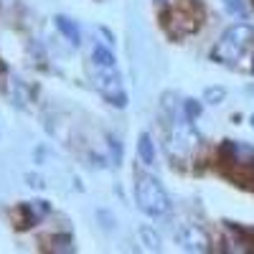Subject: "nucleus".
<instances>
[{"label": "nucleus", "instance_id": "nucleus-10", "mask_svg": "<svg viewBox=\"0 0 254 254\" xmlns=\"http://www.w3.org/2000/svg\"><path fill=\"white\" fill-rule=\"evenodd\" d=\"M137 234H140V242H142V247H145L147 252H158V249H160L163 242H160V234H158L153 226H140Z\"/></svg>", "mask_w": 254, "mask_h": 254}, {"label": "nucleus", "instance_id": "nucleus-6", "mask_svg": "<svg viewBox=\"0 0 254 254\" xmlns=\"http://www.w3.org/2000/svg\"><path fill=\"white\" fill-rule=\"evenodd\" d=\"M178 244H181L186 252H196V254L211 249V239H208V234H206L201 226H196V224H186V226H181V231H178Z\"/></svg>", "mask_w": 254, "mask_h": 254}, {"label": "nucleus", "instance_id": "nucleus-8", "mask_svg": "<svg viewBox=\"0 0 254 254\" xmlns=\"http://www.w3.org/2000/svg\"><path fill=\"white\" fill-rule=\"evenodd\" d=\"M92 66L97 69H115L117 66V61H115V54L107 49V46H94L92 49Z\"/></svg>", "mask_w": 254, "mask_h": 254}, {"label": "nucleus", "instance_id": "nucleus-1", "mask_svg": "<svg viewBox=\"0 0 254 254\" xmlns=\"http://www.w3.org/2000/svg\"><path fill=\"white\" fill-rule=\"evenodd\" d=\"M252 44H254V28L249 23H237L221 33L219 44L211 51V59L219 64H234L247 54Z\"/></svg>", "mask_w": 254, "mask_h": 254}, {"label": "nucleus", "instance_id": "nucleus-15", "mask_svg": "<svg viewBox=\"0 0 254 254\" xmlns=\"http://www.w3.org/2000/svg\"><path fill=\"white\" fill-rule=\"evenodd\" d=\"M183 112H186V115H183L186 120H196V117L201 115V102H196V99H186V102H183Z\"/></svg>", "mask_w": 254, "mask_h": 254}, {"label": "nucleus", "instance_id": "nucleus-11", "mask_svg": "<svg viewBox=\"0 0 254 254\" xmlns=\"http://www.w3.org/2000/svg\"><path fill=\"white\" fill-rule=\"evenodd\" d=\"M10 89H13V102H15V107L23 110L26 102H28V92H26V87H23V81H20V79H13Z\"/></svg>", "mask_w": 254, "mask_h": 254}, {"label": "nucleus", "instance_id": "nucleus-4", "mask_svg": "<svg viewBox=\"0 0 254 254\" xmlns=\"http://www.w3.org/2000/svg\"><path fill=\"white\" fill-rule=\"evenodd\" d=\"M94 87L110 104H115V107H125L127 104V92L122 87L117 66L115 69H97L94 66Z\"/></svg>", "mask_w": 254, "mask_h": 254}, {"label": "nucleus", "instance_id": "nucleus-7", "mask_svg": "<svg viewBox=\"0 0 254 254\" xmlns=\"http://www.w3.org/2000/svg\"><path fill=\"white\" fill-rule=\"evenodd\" d=\"M54 23H56V28L61 31V36L66 38L74 49L81 44V31H79V26L74 23L71 18H66V15H56V18H54Z\"/></svg>", "mask_w": 254, "mask_h": 254}, {"label": "nucleus", "instance_id": "nucleus-13", "mask_svg": "<svg viewBox=\"0 0 254 254\" xmlns=\"http://www.w3.org/2000/svg\"><path fill=\"white\" fill-rule=\"evenodd\" d=\"M226 99V89L224 87H208L203 89V102L206 104H221Z\"/></svg>", "mask_w": 254, "mask_h": 254}, {"label": "nucleus", "instance_id": "nucleus-9", "mask_svg": "<svg viewBox=\"0 0 254 254\" xmlns=\"http://www.w3.org/2000/svg\"><path fill=\"white\" fill-rule=\"evenodd\" d=\"M137 155H140V160L145 165H153L155 163V145H153V137L147 135V132H142L137 137Z\"/></svg>", "mask_w": 254, "mask_h": 254}, {"label": "nucleus", "instance_id": "nucleus-18", "mask_svg": "<svg viewBox=\"0 0 254 254\" xmlns=\"http://www.w3.org/2000/svg\"><path fill=\"white\" fill-rule=\"evenodd\" d=\"M252 127H254V115H252Z\"/></svg>", "mask_w": 254, "mask_h": 254}, {"label": "nucleus", "instance_id": "nucleus-5", "mask_svg": "<svg viewBox=\"0 0 254 254\" xmlns=\"http://www.w3.org/2000/svg\"><path fill=\"white\" fill-rule=\"evenodd\" d=\"M193 8H198V3H196V0H188V3H183V5H178L173 10V15H171V31H173V36L181 38V36H188V33L198 31L203 13L193 15Z\"/></svg>", "mask_w": 254, "mask_h": 254}, {"label": "nucleus", "instance_id": "nucleus-3", "mask_svg": "<svg viewBox=\"0 0 254 254\" xmlns=\"http://www.w3.org/2000/svg\"><path fill=\"white\" fill-rule=\"evenodd\" d=\"M198 142H201V137H198V132L190 127V120H178L176 125H173V132H171V140H168V153H171L173 158H178V160H186V158H190V153L198 147Z\"/></svg>", "mask_w": 254, "mask_h": 254}, {"label": "nucleus", "instance_id": "nucleus-16", "mask_svg": "<svg viewBox=\"0 0 254 254\" xmlns=\"http://www.w3.org/2000/svg\"><path fill=\"white\" fill-rule=\"evenodd\" d=\"M110 150L115 153V158H112V165H120V160H122V147H120V142H117L115 137H110Z\"/></svg>", "mask_w": 254, "mask_h": 254}, {"label": "nucleus", "instance_id": "nucleus-17", "mask_svg": "<svg viewBox=\"0 0 254 254\" xmlns=\"http://www.w3.org/2000/svg\"><path fill=\"white\" fill-rule=\"evenodd\" d=\"M28 186H36V188H44V183H41L38 178H31V176H28Z\"/></svg>", "mask_w": 254, "mask_h": 254}, {"label": "nucleus", "instance_id": "nucleus-12", "mask_svg": "<svg viewBox=\"0 0 254 254\" xmlns=\"http://www.w3.org/2000/svg\"><path fill=\"white\" fill-rule=\"evenodd\" d=\"M26 211H28L31 221H36V219H44L49 211H51V206L46 201H31V203H26Z\"/></svg>", "mask_w": 254, "mask_h": 254}, {"label": "nucleus", "instance_id": "nucleus-14", "mask_svg": "<svg viewBox=\"0 0 254 254\" xmlns=\"http://www.w3.org/2000/svg\"><path fill=\"white\" fill-rule=\"evenodd\" d=\"M224 8H226V13L237 15V18L247 15V3H244V0H224Z\"/></svg>", "mask_w": 254, "mask_h": 254}, {"label": "nucleus", "instance_id": "nucleus-2", "mask_svg": "<svg viewBox=\"0 0 254 254\" xmlns=\"http://www.w3.org/2000/svg\"><path fill=\"white\" fill-rule=\"evenodd\" d=\"M135 201L142 214L147 216H165L171 211V196L163 188V183L153 176H140L135 186Z\"/></svg>", "mask_w": 254, "mask_h": 254}]
</instances>
